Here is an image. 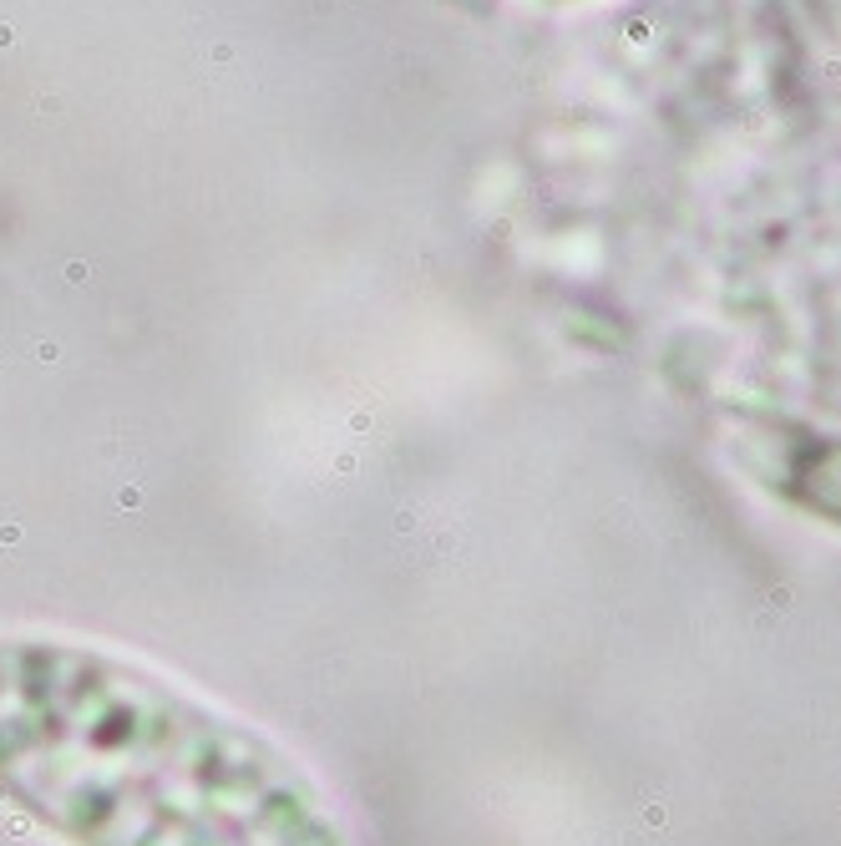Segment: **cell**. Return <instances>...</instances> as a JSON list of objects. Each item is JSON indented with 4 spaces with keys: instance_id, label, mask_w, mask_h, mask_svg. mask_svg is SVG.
Wrapping results in <instances>:
<instances>
[{
    "instance_id": "1",
    "label": "cell",
    "mask_w": 841,
    "mask_h": 846,
    "mask_svg": "<svg viewBox=\"0 0 841 846\" xmlns=\"http://www.w3.org/2000/svg\"><path fill=\"white\" fill-rule=\"evenodd\" d=\"M0 801L66 846H360L259 725L61 634H0Z\"/></svg>"
},
{
    "instance_id": "2",
    "label": "cell",
    "mask_w": 841,
    "mask_h": 846,
    "mask_svg": "<svg viewBox=\"0 0 841 846\" xmlns=\"http://www.w3.org/2000/svg\"><path fill=\"white\" fill-rule=\"evenodd\" d=\"M775 487L806 512L841 527V436H796L781 441Z\"/></svg>"
}]
</instances>
